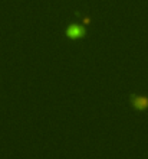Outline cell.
Listing matches in <instances>:
<instances>
[{
  "instance_id": "1",
  "label": "cell",
  "mask_w": 148,
  "mask_h": 159,
  "mask_svg": "<svg viewBox=\"0 0 148 159\" xmlns=\"http://www.w3.org/2000/svg\"><path fill=\"white\" fill-rule=\"evenodd\" d=\"M134 106H135V109H147L148 98L147 97H137L135 100H134Z\"/></svg>"
}]
</instances>
